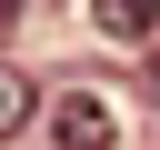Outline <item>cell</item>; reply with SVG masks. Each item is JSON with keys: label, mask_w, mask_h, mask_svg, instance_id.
I'll return each mask as SVG.
<instances>
[{"label": "cell", "mask_w": 160, "mask_h": 150, "mask_svg": "<svg viewBox=\"0 0 160 150\" xmlns=\"http://www.w3.org/2000/svg\"><path fill=\"white\" fill-rule=\"evenodd\" d=\"M150 100H160V50H150Z\"/></svg>", "instance_id": "277c9868"}, {"label": "cell", "mask_w": 160, "mask_h": 150, "mask_svg": "<svg viewBox=\"0 0 160 150\" xmlns=\"http://www.w3.org/2000/svg\"><path fill=\"white\" fill-rule=\"evenodd\" d=\"M30 120H40V90H30V80L0 60V140H10V130H30Z\"/></svg>", "instance_id": "3957f363"}, {"label": "cell", "mask_w": 160, "mask_h": 150, "mask_svg": "<svg viewBox=\"0 0 160 150\" xmlns=\"http://www.w3.org/2000/svg\"><path fill=\"white\" fill-rule=\"evenodd\" d=\"M50 130H60V150H110V140H120L110 100H100V90H80V80H70L60 100H50Z\"/></svg>", "instance_id": "6da1fadb"}, {"label": "cell", "mask_w": 160, "mask_h": 150, "mask_svg": "<svg viewBox=\"0 0 160 150\" xmlns=\"http://www.w3.org/2000/svg\"><path fill=\"white\" fill-rule=\"evenodd\" d=\"M0 30H10V10H0Z\"/></svg>", "instance_id": "5b68a950"}, {"label": "cell", "mask_w": 160, "mask_h": 150, "mask_svg": "<svg viewBox=\"0 0 160 150\" xmlns=\"http://www.w3.org/2000/svg\"><path fill=\"white\" fill-rule=\"evenodd\" d=\"M90 20H100L110 40H150V30H160V10H150V0H100Z\"/></svg>", "instance_id": "7a4b0ae2"}]
</instances>
